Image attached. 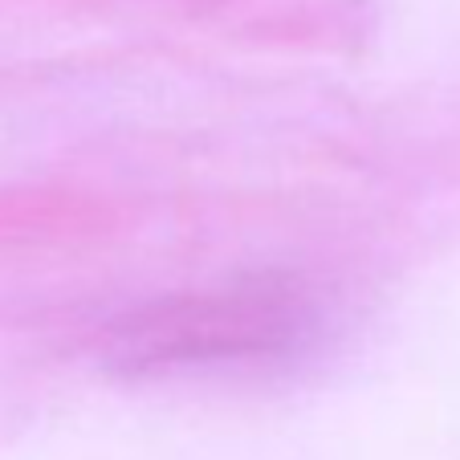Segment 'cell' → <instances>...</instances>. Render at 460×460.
<instances>
[{
	"label": "cell",
	"mask_w": 460,
	"mask_h": 460,
	"mask_svg": "<svg viewBox=\"0 0 460 460\" xmlns=\"http://www.w3.org/2000/svg\"><path fill=\"white\" fill-rule=\"evenodd\" d=\"M310 331L314 310L289 281L252 278L127 310L106 331L102 363L122 375L249 363L289 355Z\"/></svg>",
	"instance_id": "6da1fadb"
}]
</instances>
